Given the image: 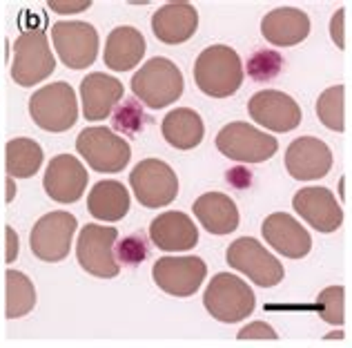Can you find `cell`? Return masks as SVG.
<instances>
[{
	"mask_svg": "<svg viewBox=\"0 0 352 348\" xmlns=\"http://www.w3.org/2000/svg\"><path fill=\"white\" fill-rule=\"evenodd\" d=\"M243 63L241 56L228 45L206 47L194 63V83L212 98H228L243 85Z\"/></svg>",
	"mask_w": 352,
	"mask_h": 348,
	"instance_id": "cell-1",
	"label": "cell"
},
{
	"mask_svg": "<svg viewBox=\"0 0 352 348\" xmlns=\"http://www.w3.org/2000/svg\"><path fill=\"white\" fill-rule=\"evenodd\" d=\"M185 80L183 72L170 58L154 56L141 65L132 78V91L145 107L163 109L179 100L183 94Z\"/></svg>",
	"mask_w": 352,
	"mask_h": 348,
	"instance_id": "cell-2",
	"label": "cell"
},
{
	"mask_svg": "<svg viewBox=\"0 0 352 348\" xmlns=\"http://www.w3.org/2000/svg\"><path fill=\"white\" fill-rule=\"evenodd\" d=\"M203 306L217 322L236 324L254 313L256 297L252 288L236 274L219 272L203 292Z\"/></svg>",
	"mask_w": 352,
	"mask_h": 348,
	"instance_id": "cell-3",
	"label": "cell"
},
{
	"mask_svg": "<svg viewBox=\"0 0 352 348\" xmlns=\"http://www.w3.org/2000/svg\"><path fill=\"white\" fill-rule=\"evenodd\" d=\"M56 69L47 34L45 30H25L14 43V58H12V78L21 87H34L50 78Z\"/></svg>",
	"mask_w": 352,
	"mask_h": 348,
	"instance_id": "cell-4",
	"label": "cell"
},
{
	"mask_svg": "<svg viewBox=\"0 0 352 348\" xmlns=\"http://www.w3.org/2000/svg\"><path fill=\"white\" fill-rule=\"evenodd\" d=\"M30 114L41 130L67 132L78 121L76 91L69 83L58 80L34 91L30 98Z\"/></svg>",
	"mask_w": 352,
	"mask_h": 348,
	"instance_id": "cell-5",
	"label": "cell"
},
{
	"mask_svg": "<svg viewBox=\"0 0 352 348\" xmlns=\"http://www.w3.org/2000/svg\"><path fill=\"white\" fill-rule=\"evenodd\" d=\"M76 150L82 159L87 161V166L94 172L116 174L127 168L129 159H132V148L123 136L114 134L109 127H85L78 139Z\"/></svg>",
	"mask_w": 352,
	"mask_h": 348,
	"instance_id": "cell-6",
	"label": "cell"
},
{
	"mask_svg": "<svg viewBox=\"0 0 352 348\" xmlns=\"http://www.w3.org/2000/svg\"><path fill=\"white\" fill-rule=\"evenodd\" d=\"M118 230L112 226H82L76 241V259L80 268L98 279H112L120 272V263L114 252Z\"/></svg>",
	"mask_w": 352,
	"mask_h": 348,
	"instance_id": "cell-7",
	"label": "cell"
},
{
	"mask_svg": "<svg viewBox=\"0 0 352 348\" xmlns=\"http://www.w3.org/2000/svg\"><path fill=\"white\" fill-rule=\"evenodd\" d=\"M217 148L223 157L239 163H263L272 159L279 143L274 136L261 132L245 121H234L221 127L217 134Z\"/></svg>",
	"mask_w": 352,
	"mask_h": 348,
	"instance_id": "cell-8",
	"label": "cell"
},
{
	"mask_svg": "<svg viewBox=\"0 0 352 348\" xmlns=\"http://www.w3.org/2000/svg\"><path fill=\"white\" fill-rule=\"evenodd\" d=\"M76 217L65 213V210H56L41 217L34 224L32 235H30V248L41 261L47 263H58L69 254L74 232H76Z\"/></svg>",
	"mask_w": 352,
	"mask_h": 348,
	"instance_id": "cell-9",
	"label": "cell"
},
{
	"mask_svg": "<svg viewBox=\"0 0 352 348\" xmlns=\"http://www.w3.org/2000/svg\"><path fill=\"white\" fill-rule=\"evenodd\" d=\"M129 186L143 208H165L179 195L176 172L159 159H145L138 163L129 172Z\"/></svg>",
	"mask_w": 352,
	"mask_h": 348,
	"instance_id": "cell-10",
	"label": "cell"
},
{
	"mask_svg": "<svg viewBox=\"0 0 352 348\" xmlns=\"http://www.w3.org/2000/svg\"><path fill=\"white\" fill-rule=\"evenodd\" d=\"M226 259L234 270L248 274V279H252L261 288L276 286L285 274L283 263L252 237H241L234 243H230Z\"/></svg>",
	"mask_w": 352,
	"mask_h": 348,
	"instance_id": "cell-11",
	"label": "cell"
},
{
	"mask_svg": "<svg viewBox=\"0 0 352 348\" xmlns=\"http://www.w3.org/2000/svg\"><path fill=\"white\" fill-rule=\"evenodd\" d=\"M52 43L69 69H85L98 56V32L80 21H58L52 25Z\"/></svg>",
	"mask_w": 352,
	"mask_h": 348,
	"instance_id": "cell-12",
	"label": "cell"
},
{
	"mask_svg": "<svg viewBox=\"0 0 352 348\" xmlns=\"http://www.w3.org/2000/svg\"><path fill=\"white\" fill-rule=\"evenodd\" d=\"M206 274L208 265L201 257H161L152 268L154 283L172 297H192Z\"/></svg>",
	"mask_w": 352,
	"mask_h": 348,
	"instance_id": "cell-13",
	"label": "cell"
},
{
	"mask_svg": "<svg viewBox=\"0 0 352 348\" xmlns=\"http://www.w3.org/2000/svg\"><path fill=\"white\" fill-rule=\"evenodd\" d=\"M248 112L254 121L272 132H292L301 123L299 103L285 91L279 89H261L250 98Z\"/></svg>",
	"mask_w": 352,
	"mask_h": 348,
	"instance_id": "cell-14",
	"label": "cell"
},
{
	"mask_svg": "<svg viewBox=\"0 0 352 348\" xmlns=\"http://www.w3.org/2000/svg\"><path fill=\"white\" fill-rule=\"evenodd\" d=\"M89 172L74 154H58L50 161L43 177V188L47 197L58 204H74L87 190Z\"/></svg>",
	"mask_w": 352,
	"mask_h": 348,
	"instance_id": "cell-15",
	"label": "cell"
},
{
	"mask_svg": "<svg viewBox=\"0 0 352 348\" xmlns=\"http://www.w3.org/2000/svg\"><path fill=\"white\" fill-rule=\"evenodd\" d=\"M292 208L296 215L317 232H337L344 224V210L328 188H303L294 195Z\"/></svg>",
	"mask_w": 352,
	"mask_h": 348,
	"instance_id": "cell-16",
	"label": "cell"
},
{
	"mask_svg": "<svg viewBox=\"0 0 352 348\" xmlns=\"http://www.w3.org/2000/svg\"><path fill=\"white\" fill-rule=\"evenodd\" d=\"M332 168V150L317 136L294 139L285 150V170L296 181L323 179Z\"/></svg>",
	"mask_w": 352,
	"mask_h": 348,
	"instance_id": "cell-17",
	"label": "cell"
},
{
	"mask_svg": "<svg viewBox=\"0 0 352 348\" xmlns=\"http://www.w3.org/2000/svg\"><path fill=\"white\" fill-rule=\"evenodd\" d=\"M265 243L288 259H301L312 248V237L305 228L288 213H274L265 217L261 226Z\"/></svg>",
	"mask_w": 352,
	"mask_h": 348,
	"instance_id": "cell-18",
	"label": "cell"
},
{
	"mask_svg": "<svg viewBox=\"0 0 352 348\" xmlns=\"http://www.w3.org/2000/svg\"><path fill=\"white\" fill-rule=\"evenodd\" d=\"M123 83L118 78L94 72L80 80L82 114L87 121H105L114 112L118 100H123Z\"/></svg>",
	"mask_w": 352,
	"mask_h": 348,
	"instance_id": "cell-19",
	"label": "cell"
},
{
	"mask_svg": "<svg viewBox=\"0 0 352 348\" xmlns=\"http://www.w3.org/2000/svg\"><path fill=\"white\" fill-rule=\"evenodd\" d=\"M150 239L159 250L185 252L199 243V228L185 213H163L150 224Z\"/></svg>",
	"mask_w": 352,
	"mask_h": 348,
	"instance_id": "cell-20",
	"label": "cell"
},
{
	"mask_svg": "<svg viewBox=\"0 0 352 348\" xmlns=\"http://www.w3.org/2000/svg\"><path fill=\"white\" fill-rule=\"evenodd\" d=\"M199 12L190 3H168L152 16V32L165 45H181L197 34Z\"/></svg>",
	"mask_w": 352,
	"mask_h": 348,
	"instance_id": "cell-21",
	"label": "cell"
},
{
	"mask_svg": "<svg viewBox=\"0 0 352 348\" xmlns=\"http://www.w3.org/2000/svg\"><path fill=\"white\" fill-rule=\"evenodd\" d=\"M263 39L274 47H292L308 39L310 16L296 7H279L267 12L261 21Z\"/></svg>",
	"mask_w": 352,
	"mask_h": 348,
	"instance_id": "cell-22",
	"label": "cell"
},
{
	"mask_svg": "<svg viewBox=\"0 0 352 348\" xmlns=\"http://www.w3.org/2000/svg\"><path fill=\"white\" fill-rule=\"evenodd\" d=\"M194 217L210 235H230L239 228V208L223 192H206L194 201Z\"/></svg>",
	"mask_w": 352,
	"mask_h": 348,
	"instance_id": "cell-23",
	"label": "cell"
},
{
	"mask_svg": "<svg viewBox=\"0 0 352 348\" xmlns=\"http://www.w3.org/2000/svg\"><path fill=\"white\" fill-rule=\"evenodd\" d=\"M145 39L136 27L120 25L109 32L105 41L103 61L112 72H129L134 69L145 56Z\"/></svg>",
	"mask_w": 352,
	"mask_h": 348,
	"instance_id": "cell-24",
	"label": "cell"
},
{
	"mask_svg": "<svg viewBox=\"0 0 352 348\" xmlns=\"http://www.w3.org/2000/svg\"><path fill=\"white\" fill-rule=\"evenodd\" d=\"M163 139L176 150H194L206 136L203 118L190 107H176L165 114L161 123Z\"/></svg>",
	"mask_w": 352,
	"mask_h": 348,
	"instance_id": "cell-25",
	"label": "cell"
},
{
	"mask_svg": "<svg viewBox=\"0 0 352 348\" xmlns=\"http://www.w3.org/2000/svg\"><path fill=\"white\" fill-rule=\"evenodd\" d=\"M87 210L100 221H120L129 213V192L118 181H98L87 195Z\"/></svg>",
	"mask_w": 352,
	"mask_h": 348,
	"instance_id": "cell-26",
	"label": "cell"
},
{
	"mask_svg": "<svg viewBox=\"0 0 352 348\" xmlns=\"http://www.w3.org/2000/svg\"><path fill=\"white\" fill-rule=\"evenodd\" d=\"M7 177L30 179L43 166V148L34 139H12L5 148Z\"/></svg>",
	"mask_w": 352,
	"mask_h": 348,
	"instance_id": "cell-27",
	"label": "cell"
},
{
	"mask_svg": "<svg viewBox=\"0 0 352 348\" xmlns=\"http://www.w3.org/2000/svg\"><path fill=\"white\" fill-rule=\"evenodd\" d=\"M7 299H5V315L7 319H21L27 313H32L36 306V288L32 279L25 272L7 270Z\"/></svg>",
	"mask_w": 352,
	"mask_h": 348,
	"instance_id": "cell-28",
	"label": "cell"
},
{
	"mask_svg": "<svg viewBox=\"0 0 352 348\" xmlns=\"http://www.w3.org/2000/svg\"><path fill=\"white\" fill-rule=\"evenodd\" d=\"M317 116L319 121L332 132L346 130V87L332 85L326 91H321L317 100Z\"/></svg>",
	"mask_w": 352,
	"mask_h": 348,
	"instance_id": "cell-29",
	"label": "cell"
},
{
	"mask_svg": "<svg viewBox=\"0 0 352 348\" xmlns=\"http://www.w3.org/2000/svg\"><path fill=\"white\" fill-rule=\"evenodd\" d=\"M346 290L344 286H328L319 292L317 297V310L323 322L332 326L344 324V313H346Z\"/></svg>",
	"mask_w": 352,
	"mask_h": 348,
	"instance_id": "cell-30",
	"label": "cell"
},
{
	"mask_svg": "<svg viewBox=\"0 0 352 348\" xmlns=\"http://www.w3.org/2000/svg\"><path fill=\"white\" fill-rule=\"evenodd\" d=\"M283 61L276 52L263 50L252 54V58L248 61V74L254 80H270L281 72Z\"/></svg>",
	"mask_w": 352,
	"mask_h": 348,
	"instance_id": "cell-31",
	"label": "cell"
},
{
	"mask_svg": "<svg viewBox=\"0 0 352 348\" xmlns=\"http://www.w3.org/2000/svg\"><path fill=\"white\" fill-rule=\"evenodd\" d=\"M236 337L239 340H276L279 333L265 322H252V324L241 328V331L236 333Z\"/></svg>",
	"mask_w": 352,
	"mask_h": 348,
	"instance_id": "cell-32",
	"label": "cell"
},
{
	"mask_svg": "<svg viewBox=\"0 0 352 348\" xmlns=\"http://www.w3.org/2000/svg\"><path fill=\"white\" fill-rule=\"evenodd\" d=\"M330 36L339 50L346 47V9H337L330 21Z\"/></svg>",
	"mask_w": 352,
	"mask_h": 348,
	"instance_id": "cell-33",
	"label": "cell"
},
{
	"mask_svg": "<svg viewBox=\"0 0 352 348\" xmlns=\"http://www.w3.org/2000/svg\"><path fill=\"white\" fill-rule=\"evenodd\" d=\"M47 7L56 14H78L91 7V0H50Z\"/></svg>",
	"mask_w": 352,
	"mask_h": 348,
	"instance_id": "cell-34",
	"label": "cell"
},
{
	"mask_svg": "<svg viewBox=\"0 0 352 348\" xmlns=\"http://www.w3.org/2000/svg\"><path fill=\"white\" fill-rule=\"evenodd\" d=\"M132 121H136L138 125L143 123V114L136 112L134 105H123L114 116V125L118 127V130H132V125H129Z\"/></svg>",
	"mask_w": 352,
	"mask_h": 348,
	"instance_id": "cell-35",
	"label": "cell"
},
{
	"mask_svg": "<svg viewBox=\"0 0 352 348\" xmlns=\"http://www.w3.org/2000/svg\"><path fill=\"white\" fill-rule=\"evenodd\" d=\"M118 254L120 259L127 263H138L145 257V248H143V239L141 241H125L118 246Z\"/></svg>",
	"mask_w": 352,
	"mask_h": 348,
	"instance_id": "cell-36",
	"label": "cell"
},
{
	"mask_svg": "<svg viewBox=\"0 0 352 348\" xmlns=\"http://www.w3.org/2000/svg\"><path fill=\"white\" fill-rule=\"evenodd\" d=\"M5 237H7V254H5V261L7 263H12L16 259V254H18V235L12 226L5 230Z\"/></svg>",
	"mask_w": 352,
	"mask_h": 348,
	"instance_id": "cell-37",
	"label": "cell"
},
{
	"mask_svg": "<svg viewBox=\"0 0 352 348\" xmlns=\"http://www.w3.org/2000/svg\"><path fill=\"white\" fill-rule=\"evenodd\" d=\"M7 201H12L14 199V179L12 177H7Z\"/></svg>",
	"mask_w": 352,
	"mask_h": 348,
	"instance_id": "cell-38",
	"label": "cell"
}]
</instances>
